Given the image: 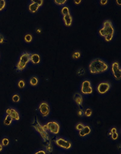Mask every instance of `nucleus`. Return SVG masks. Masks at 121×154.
<instances>
[{
    "instance_id": "12",
    "label": "nucleus",
    "mask_w": 121,
    "mask_h": 154,
    "mask_svg": "<svg viewBox=\"0 0 121 154\" xmlns=\"http://www.w3.org/2000/svg\"><path fill=\"white\" fill-rule=\"evenodd\" d=\"M40 56L37 53L30 54V62L33 64H38L40 63Z\"/></svg>"
},
{
    "instance_id": "35",
    "label": "nucleus",
    "mask_w": 121,
    "mask_h": 154,
    "mask_svg": "<svg viewBox=\"0 0 121 154\" xmlns=\"http://www.w3.org/2000/svg\"><path fill=\"white\" fill-rule=\"evenodd\" d=\"M78 114L79 117H84V111L82 110V109H79V111L78 112Z\"/></svg>"
},
{
    "instance_id": "32",
    "label": "nucleus",
    "mask_w": 121,
    "mask_h": 154,
    "mask_svg": "<svg viewBox=\"0 0 121 154\" xmlns=\"http://www.w3.org/2000/svg\"><path fill=\"white\" fill-rule=\"evenodd\" d=\"M77 73H78V75L79 76H83L84 75V73H85V71H84V69H82V68H80V69H78Z\"/></svg>"
},
{
    "instance_id": "2",
    "label": "nucleus",
    "mask_w": 121,
    "mask_h": 154,
    "mask_svg": "<svg viewBox=\"0 0 121 154\" xmlns=\"http://www.w3.org/2000/svg\"><path fill=\"white\" fill-rule=\"evenodd\" d=\"M98 32L100 36L104 38L106 42H110L113 40L114 34V26L111 25L106 27H102L101 29H100Z\"/></svg>"
},
{
    "instance_id": "40",
    "label": "nucleus",
    "mask_w": 121,
    "mask_h": 154,
    "mask_svg": "<svg viewBox=\"0 0 121 154\" xmlns=\"http://www.w3.org/2000/svg\"><path fill=\"white\" fill-rule=\"evenodd\" d=\"M41 32H42V29H41L40 27H38L36 29V32L37 34H40Z\"/></svg>"
},
{
    "instance_id": "31",
    "label": "nucleus",
    "mask_w": 121,
    "mask_h": 154,
    "mask_svg": "<svg viewBox=\"0 0 121 154\" xmlns=\"http://www.w3.org/2000/svg\"><path fill=\"white\" fill-rule=\"evenodd\" d=\"M113 25V23L110 21V20H106V21L104 22L102 24V27H106V26H109Z\"/></svg>"
},
{
    "instance_id": "11",
    "label": "nucleus",
    "mask_w": 121,
    "mask_h": 154,
    "mask_svg": "<svg viewBox=\"0 0 121 154\" xmlns=\"http://www.w3.org/2000/svg\"><path fill=\"white\" fill-rule=\"evenodd\" d=\"M18 61L27 66V64L30 62V53L26 52H23L22 54L20 55Z\"/></svg>"
},
{
    "instance_id": "10",
    "label": "nucleus",
    "mask_w": 121,
    "mask_h": 154,
    "mask_svg": "<svg viewBox=\"0 0 121 154\" xmlns=\"http://www.w3.org/2000/svg\"><path fill=\"white\" fill-rule=\"evenodd\" d=\"M5 115H9L14 121H19L20 119V115L17 109L13 107H8L5 110Z\"/></svg>"
},
{
    "instance_id": "43",
    "label": "nucleus",
    "mask_w": 121,
    "mask_h": 154,
    "mask_svg": "<svg viewBox=\"0 0 121 154\" xmlns=\"http://www.w3.org/2000/svg\"><path fill=\"white\" fill-rule=\"evenodd\" d=\"M0 60H1V54H0Z\"/></svg>"
},
{
    "instance_id": "15",
    "label": "nucleus",
    "mask_w": 121,
    "mask_h": 154,
    "mask_svg": "<svg viewBox=\"0 0 121 154\" xmlns=\"http://www.w3.org/2000/svg\"><path fill=\"white\" fill-rule=\"evenodd\" d=\"M74 101L79 106H81L83 104V97L82 95L79 93H76L74 94Z\"/></svg>"
},
{
    "instance_id": "3",
    "label": "nucleus",
    "mask_w": 121,
    "mask_h": 154,
    "mask_svg": "<svg viewBox=\"0 0 121 154\" xmlns=\"http://www.w3.org/2000/svg\"><path fill=\"white\" fill-rule=\"evenodd\" d=\"M33 124H34V129H36V131L40 135L41 137H42V138L43 139V141L45 142L48 141H49L48 133H47V131H46L44 129L43 127L39 123H38V120L36 121V122H34V121Z\"/></svg>"
},
{
    "instance_id": "6",
    "label": "nucleus",
    "mask_w": 121,
    "mask_h": 154,
    "mask_svg": "<svg viewBox=\"0 0 121 154\" xmlns=\"http://www.w3.org/2000/svg\"><path fill=\"white\" fill-rule=\"evenodd\" d=\"M38 110L43 117H46L50 114L51 109H50L49 105L46 102H42L39 105V106H38Z\"/></svg>"
},
{
    "instance_id": "30",
    "label": "nucleus",
    "mask_w": 121,
    "mask_h": 154,
    "mask_svg": "<svg viewBox=\"0 0 121 154\" xmlns=\"http://www.w3.org/2000/svg\"><path fill=\"white\" fill-rule=\"evenodd\" d=\"M5 42H6V38H5V35L4 34L0 32V45Z\"/></svg>"
},
{
    "instance_id": "39",
    "label": "nucleus",
    "mask_w": 121,
    "mask_h": 154,
    "mask_svg": "<svg viewBox=\"0 0 121 154\" xmlns=\"http://www.w3.org/2000/svg\"><path fill=\"white\" fill-rule=\"evenodd\" d=\"M4 147L2 146L1 142H0V153L4 152Z\"/></svg>"
},
{
    "instance_id": "20",
    "label": "nucleus",
    "mask_w": 121,
    "mask_h": 154,
    "mask_svg": "<svg viewBox=\"0 0 121 154\" xmlns=\"http://www.w3.org/2000/svg\"><path fill=\"white\" fill-rule=\"evenodd\" d=\"M11 100H12L13 102L18 103V102H20V97L18 94L15 93V94H14L12 96H11Z\"/></svg>"
},
{
    "instance_id": "23",
    "label": "nucleus",
    "mask_w": 121,
    "mask_h": 154,
    "mask_svg": "<svg viewBox=\"0 0 121 154\" xmlns=\"http://www.w3.org/2000/svg\"><path fill=\"white\" fill-rule=\"evenodd\" d=\"M72 57L74 60H78V59L81 57V52L79 51H75L73 53Z\"/></svg>"
},
{
    "instance_id": "34",
    "label": "nucleus",
    "mask_w": 121,
    "mask_h": 154,
    "mask_svg": "<svg viewBox=\"0 0 121 154\" xmlns=\"http://www.w3.org/2000/svg\"><path fill=\"white\" fill-rule=\"evenodd\" d=\"M34 2L36 3V4H37L39 7L42 6V5H43L44 2L43 1V0H38V1H35V0H34Z\"/></svg>"
},
{
    "instance_id": "42",
    "label": "nucleus",
    "mask_w": 121,
    "mask_h": 154,
    "mask_svg": "<svg viewBox=\"0 0 121 154\" xmlns=\"http://www.w3.org/2000/svg\"><path fill=\"white\" fill-rule=\"evenodd\" d=\"M116 4L118 5H119V6H120V5H121V2H120V1H116Z\"/></svg>"
},
{
    "instance_id": "28",
    "label": "nucleus",
    "mask_w": 121,
    "mask_h": 154,
    "mask_svg": "<svg viewBox=\"0 0 121 154\" xmlns=\"http://www.w3.org/2000/svg\"><path fill=\"white\" fill-rule=\"evenodd\" d=\"M25 85H26L25 81L22 79H20V81H18V87L20 88H24Z\"/></svg>"
},
{
    "instance_id": "24",
    "label": "nucleus",
    "mask_w": 121,
    "mask_h": 154,
    "mask_svg": "<svg viewBox=\"0 0 121 154\" xmlns=\"http://www.w3.org/2000/svg\"><path fill=\"white\" fill-rule=\"evenodd\" d=\"M84 115L85 117H90L91 116V115H92V111H91V109L88 108L85 109V111H84Z\"/></svg>"
},
{
    "instance_id": "17",
    "label": "nucleus",
    "mask_w": 121,
    "mask_h": 154,
    "mask_svg": "<svg viewBox=\"0 0 121 154\" xmlns=\"http://www.w3.org/2000/svg\"><path fill=\"white\" fill-rule=\"evenodd\" d=\"M13 121L14 120L11 119L9 115H5L4 119H3V124H4V125L5 127H9L12 124Z\"/></svg>"
},
{
    "instance_id": "18",
    "label": "nucleus",
    "mask_w": 121,
    "mask_h": 154,
    "mask_svg": "<svg viewBox=\"0 0 121 154\" xmlns=\"http://www.w3.org/2000/svg\"><path fill=\"white\" fill-rule=\"evenodd\" d=\"M0 142H1V143L2 144V146L4 147V148L8 147L9 146H10V139H9V137H7V136H4V137L1 139Z\"/></svg>"
},
{
    "instance_id": "37",
    "label": "nucleus",
    "mask_w": 121,
    "mask_h": 154,
    "mask_svg": "<svg viewBox=\"0 0 121 154\" xmlns=\"http://www.w3.org/2000/svg\"><path fill=\"white\" fill-rule=\"evenodd\" d=\"M100 3L102 5H106L108 3V1H107V0H102V1L100 2Z\"/></svg>"
},
{
    "instance_id": "41",
    "label": "nucleus",
    "mask_w": 121,
    "mask_h": 154,
    "mask_svg": "<svg viewBox=\"0 0 121 154\" xmlns=\"http://www.w3.org/2000/svg\"><path fill=\"white\" fill-rule=\"evenodd\" d=\"M73 2H74V4L75 5H79L82 2V1H81V0H75Z\"/></svg>"
},
{
    "instance_id": "13",
    "label": "nucleus",
    "mask_w": 121,
    "mask_h": 154,
    "mask_svg": "<svg viewBox=\"0 0 121 154\" xmlns=\"http://www.w3.org/2000/svg\"><path fill=\"white\" fill-rule=\"evenodd\" d=\"M63 20L64 22L65 25L67 27H70V26L72 25L73 17L70 14L65 15V16H63Z\"/></svg>"
},
{
    "instance_id": "27",
    "label": "nucleus",
    "mask_w": 121,
    "mask_h": 154,
    "mask_svg": "<svg viewBox=\"0 0 121 154\" xmlns=\"http://www.w3.org/2000/svg\"><path fill=\"white\" fill-rule=\"evenodd\" d=\"M84 126H85L84 124H83L82 123H78V124H77V125H76L75 129H76L77 131H81L82 129H84Z\"/></svg>"
},
{
    "instance_id": "19",
    "label": "nucleus",
    "mask_w": 121,
    "mask_h": 154,
    "mask_svg": "<svg viewBox=\"0 0 121 154\" xmlns=\"http://www.w3.org/2000/svg\"><path fill=\"white\" fill-rule=\"evenodd\" d=\"M29 83H30V85L31 86H32V87H35V86L38 85V77L35 76L31 77L30 80H29Z\"/></svg>"
},
{
    "instance_id": "21",
    "label": "nucleus",
    "mask_w": 121,
    "mask_h": 154,
    "mask_svg": "<svg viewBox=\"0 0 121 154\" xmlns=\"http://www.w3.org/2000/svg\"><path fill=\"white\" fill-rule=\"evenodd\" d=\"M61 13L62 15H63V16H65V15L70 14V11H69V8L67 7V6L63 7L61 9Z\"/></svg>"
},
{
    "instance_id": "14",
    "label": "nucleus",
    "mask_w": 121,
    "mask_h": 154,
    "mask_svg": "<svg viewBox=\"0 0 121 154\" xmlns=\"http://www.w3.org/2000/svg\"><path fill=\"white\" fill-rule=\"evenodd\" d=\"M39 6L34 2V0H32L30 2V4L28 5V10L30 11V12L34 14L38 11V9H39Z\"/></svg>"
},
{
    "instance_id": "29",
    "label": "nucleus",
    "mask_w": 121,
    "mask_h": 154,
    "mask_svg": "<svg viewBox=\"0 0 121 154\" xmlns=\"http://www.w3.org/2000/svg\"><path fill=\"white\" fill-rule=\"evenodd\" d=\"M66 2V0H55V1H54L55 4L57 5H63L65 4Z\"/></svg>"
},
{
    "instance_id": "22",
    "label": "nucleus",
    "mask_w": 121,
    "mask_h": 154,
    "mask_svg": "<svg viewBox=\"0 0 121 154\" xmlns=\"http://www.w3.org/2000/svg\"><path fill=\"white\" fill-rule=\"evenodd\" d=\"M32 39H33V38H32V35H31L30 34H27L25 35V36H24L25 42L30 43L32 41Z\"/></svg>"
},
{
    "instance_id": "8",
    "label": "nucleus",
    "mask_w": 121,
    "mask_h": 154,
    "mask_svg": "<svg viewBox=\"0 0 121 154\" xmlns=\"http://www.w3.org/2000/svg\"><path fill=\"white\" fill-rule=\"evenodd\" d=\"M81 93L84 94H90L92 93L93 88L91 87V83L89 80H85L81 83Z\"/></svg>"
},
{
    "instance_id": "5",
    "label": "nucleus",
    "mask_w": 121,
    "mask_h": 154,
    "mask_svg": "<svg viewBox=\"0 0 121 154\" xmlns=\"http://www.w3.org/2000/svg\"><path fill=\"white\" fill-rule=\"evenodd\" d=\"M55 142L57 146L62 148V149H64L66 150L70 149L72 146V143H71L69 141L65 140V139L61 138V137H58L56 139Z\"/></svg>"
},
{
    "instance_id": "9",
    "label": "nucleus",
    "mask_w": 121,
    "mask_h": 154,
    "mask_svg": "<svg viewBox=\"0 0 121 154\" xmlns=\"http://www.w3.org/2000/svg\"><path fill=\"white\" fill-rule=\"evenodd\" d=\"M111 85L108 82H102L98 85L96 90L100 94H104L110 89Z\"/></svg>"
},
{
    "instance_id": "26",
    "label": "nucleus",
    "mask_w": 121,
    "mask_h": 154,
    "mask_svg": "<svg viewBox=\"0 0 121 154\" xmlns=\"http://www.w3.org/2000/svg\"><path fill=\"white\" fill-rule=\"evenodd\" d=\"M7 1L5 0H0V11H2L4 10L6 7Z\"/></svg>"
},
{
    "instance_id": "33",
    "label": "nucleus",
    "mask_w": 121,
    "mask_h": 154,
    "mask_svg": "<svg viewBox=\"0 0 121 154\" xmlns=\"http://www.w3.org/2000/svg\"><path fill=\"white\" fill-rule=\"evenodd\" d=\"M111 139L113 140H116L119 137V134H118L117 133H113V134H111Z\"/></svg>"
},
{
    "instance_id": "4",
    "label": "nucleus",
    "mask_w": 121,
    "mask_h": 154,
    "mask_svg": "<svg viewBox=\"0 0 121 154\" xmlns=\"http://www.w3.org/2000/svg\"><path fill=\"white\" fill-rule=\"evenodd\" d=\"M111 71L114 79L117 80V81H120L121 79V69L118 62H114L112 64Z\"/></svg>"
},
{
    "instance_id": "1",
    "label": "nucleus",
    "mask_w": 121,
    "mask_h": 154,
    "mask_svg": "<svg viewBox=\"0 0 121 154\" xmlns=\"http://www.w3.org/2000/svg\"><path fill=\"white\" fill-rule=\"evenodd\" d=\"M108 70V65L102 59L95 58L91 60L89 65V71L91 74L98 75Z\"/></svg>"
},
{
    "instance_id": "36",
    "label": "nucleus",
    "mask_w": 121,
    "mask_h": 154,
    "mask_svg": "<svg viewBox=\"0 0 121 154\" xmlns=\"http://www.w3.org/2000/svg\"><path fill=\"white\" fill-rule=\"evenodd\" d=\"M34 154H46V152H45V150L41 149V150L38 151L37 152H35Z\"/></svg>"
},
{
    "instance_id": "25",
    "label": "nucleus",
    "mask_w": 121,
    "mask_h": 154,
    "mask_svg": "<svg viewBox=\"0 0 121 154\" xmlns=\"http://www.w3.org/2000/svg\"><path fill=\"white\" fill-rule=\"evenodd\" d=\"M45 149H46L45 152H48V153H52L53 151V147L52 144L50 143H46V146H45Z\"/></svg>"
},
{
    "instance_id": "16",
    "label": "nucleus",
    "mask_w": 121,
    "mask_h": 154,
    "mask_svg": "<svg viewBox=\"0 0 121 154\" xmlns=\"http://www.w3.org/2000/svg\"><path fill=\"white\" fill-rule=\"evenodd\" d=\"M91 133V128L89 125H85L81 131H79V135L80 137H85Z\"/></svg>"
},
{
    "instance_id": "7",
    "label": "nucleus",
    "mask_w": 121,
    "mask_h": 154,
    "mask_svg": "<svg viewBox=\"0 0 121 154\" xmlns=\"http://www.w3.org/2000/svg\"><path fill=\"white\" fill-rule=\"evenodd\" d=\"M46 125L47 127V131H49L52 134L57 135L59 133L60 126L56 121H50Z\"/></svg>"
},
{
    "instance_id": "38",
    "label": "nucleus",
    "mask_w": 121,
    "mask_h": 154,
    "mask_svg": "<svg viewBox=\"0 0 121 154\" xmlns=\"http://www.w3.org/2000/svg\"><path fill=\"white\" fill-rule=\"evenodd\" d=\"M110 132L111 133V134H113V133H117V129L115 128V127H113V128L110 129Z\"/></svg>"
}]
</instances>
